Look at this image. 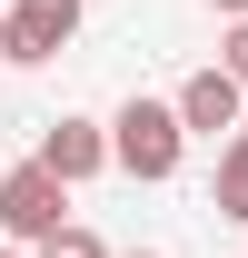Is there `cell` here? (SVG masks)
I'll return each mask as SVG.
<instances>
[{
  "instance_id": "obj_1",
  "label": "cell",
  "mask_w": 248,
  "mask_h": 258,
  "mask_svg": "<svg viewBox=\"0 0 248 258\" xmlns=\"http://www.w3.org/2000/svg\"><path fill=\"white\" fill-rule=\"evenodd\" d=\"M189 159V129L169 99H119V119H109V169L119 179H139V189H159V179H179Z\"/></svg>"
},
{
  "instance_id": "obj_2",
  "label": "cell",
  "mask_w": 248,
  "mask_h": 258,
  "mask_svg": "<svg viewBox=\"0 0 248 258\" xmlns=\"http://www.w3.org/2000/svg\"><path fill=\"white\" fill-rule=\"evenodd\" d=\"M50 228H70V189H60L40 159L0 169V248H40Z\"/></svg>"
},
{
  "instance_id": "obj_3",
  "label": "cell",
  "mask_w": 248,
  "mask_h": 258,
  "mask_svg": "<svg viewBox=\"0 0 248 258\" xmlns=\"http://www.w3.org/2000/svg\"><path fill=\"white\" fill-rule=\"evenodd\" d=\"M70 40H80V0H10V20H0V60H60Z\"/></svg>"
},
{
  "instance_id": "obj_4",
  "label": "cell",
  "mask_w": 248,
  "mask_h": 258,
  "mask_svg": "<svg viewBox=\"0 0 248 258\" xmlns=\"http://www.w3.org/2000/svg\"><path fill=\"white\" fill-rule=\"evenodd\" d=\"M30 159L50 169L60 189H80V179H99V169H109V119H50Z\"/></svg>"
},
{
  "instance_id": "obj_5",
  "label": "cell",
  "mask_w": 248,
  "mask_h": 258,
  "mask_svg": "<svg viewBox=\"0 0 248 258\" xmlns=\"http://www.w3.org/2000/svg\"><path fill=\"white\" fill-rule=\"evenodd\" d=\"M179 129L189 139H238V119H248V90L228 80V70H199V80H179Z\"/></svg>"
},
{
  "instance_id": "obj_6",
  "label": "cell",
  "mask_w": 248,
  "mask_h": 258,
  "mask_svg": "<svg viewBox=\"0 0 248 258\" xmlns=\"http://www.w3.org/2000/svg\"><path fill=\"white\" fill-rule=\"evenodd\" d=\"M209 209L248 228V149H218V179H209Z\"/></svg>"
},
{
  "instance_id": "obj_7",
  "label": "cell",
  "mask_w": 248,
  "mask_h": 258,
  "mask_svg": "<svg viewBox=\"0 0 248 258\" xmlns=\"http://www.w3.org/2000/svg\"><path fill=\"white\" fill-rule=\"evenodd\" d=\"M30 258H109V248H99L90 228H50V238H40V248H30Z\"/></svg>"
},
{
  "instance_id": "obj_8",
  "label": "cell",
  "mask_w": 248,
  "mask_h": 258,
  "mask_svg": "<svg viewBox=\"0 0 248 258\" xmlns=\"http://www.w3.org/2000/svg\"><path fill=\"white\" fill-rule=\"evenodd\" d=\"M218 70H228V80L248 90V20H228V40H218Z\"/></svg>"
},
{
  "instance_id": "obj_9",
  "label": "cell",
  "mask_w": 248,
  "mask_h": 258,
  "mask_svg": "<svg viewBox=\"0 0 248 258\" xmlns=\"http://www.w3.org/2000/svg\"><path fill=\"white\" fill-rule=\"evenodd\" d=\"M209 10H228V20H248V0H209Z\"/></svg>"
},
{
  "instance_id": "obj_10",
  "label": "cell",
  "mask_w": 248,
  "mask_h": 258,
  "mask_svg": "<svg viewBox=\"0 0 248 258\" xmlns=\"http://www.w3.org/2000/svg\"><path fill=\"white\" fill-rule=\"evenodd\" d=\"M109 258H159V248H109Z\"/></svg>"
},
{
  "instance_id": "obj_11",
  "label": "cell",
  "mask_w": 248,
  "mask_h": 258,
  "mask_svg": "<svg viewBox=\"0 0 248 258\" xmlns=\"http://www.w3.org/2000/svg\"><path fill=\"white\" fill-rule=\"evenodd\" d=\"M228 149H248V119H238V139H228Z\"/></svg>"
},
{
  "instance_id": "obj_12",
  "label": "cell",
  "mask_w": 248,
  "mask_h": 258,
  "mask_svg": "<svg viewBox=\"0 0 248 258\" xmlns=\"http://www.w3.org/2000/svg\"><path fill=\"white\" fill-rule=\"evenodd\" d=\"M0 258H30V248H0Z\"/></svg>"
}]
</instances>
